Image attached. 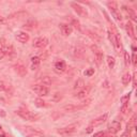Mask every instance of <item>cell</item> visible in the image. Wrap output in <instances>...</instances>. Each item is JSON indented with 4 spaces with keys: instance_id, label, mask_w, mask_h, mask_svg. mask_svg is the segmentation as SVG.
Returning a JSON list of instances; mask_svg holds the SVG:
<instances>
[{
    "instance_id": "obj_1",
    "label": "cell",
    "mask_w": 137,
    "mask_h": 137,
    "mask_svg": "<svg viewBox=\"0 0 137 137\" xmlns=\"http://www.w3.org/2000/svg\"><path fill=\"white\" fill-rule=\"evenodd\" d=\"M16 114L20 116L23 119H25L27 121H35L38 119V116L33 115L32 112H30L29 110H26V109H18L16 110Z\"/></svg>"
},
{
    "instance_id": "obj_39",
    "label": "cell",
    "mask_w": 137,
    "mask_h": 137,
    "mask_svg": "<svg viewBox=\"0 0 137 137\" xmlns=\"http://www.w3.org/2000/svg\"><path fill=\"white\" fill-rule=\"evenodd\" d=\"M29 137H34V136H29Z\"/></svg>"
},
{
    "instance_id": "obj_26",
    "label": "cell",
    "mask_w": 137,
    "mask_h": 137,
    "mask_svg": "<svg viewBox=\"0 0 137 137\" xmlns=\"http://www.w3.org/2000/svg\"><path fill=\"white\" fill-rule=\"evenodd\" d=\"M124 62H125L127 65H129L130 62H131V57H130V55H129L128 51L124 52Z\"/></svg>"
},
{
    "instance_id": "obj_2",
    "label": "cell",
    "mask_w": 137,
    "mask_h": 137,
    "mask_svg": "<svg viewBox=\"0 0 137 137\" xmlns=\"http://www.w3.org/2000/svg\"><path fill=\"white\" fill-rule=\"evenodd\" d=\"M32 91H34L40 97H45L49 93V89L44 85H34L32 87Z\"/></svg>"
},
{
    "instance_id": "obj_33",
    "label": "cell",
    "mask_w": 137,
    "mask_h": 137,
    "mask_svg": "<svg viewBox=\"0 0 137 137\" xmlns=\"http://www.w3.org/2000/svg\"><path fill=\"white\" fill-rule=\"evenodd\" d=\"M121 137H131V134H130V132H125L121 135Z\"/></svg>"
},
{
    "instance_id": "obj_11",
    "label": "cell",
    "mask_w": 137,
    "mask_h": 137,
    "mask_svg": "<svg viewBox=\"0 0 137 137\" xmlns=\"http://www.w3.org/2000/svg\"><path fill=\"white\" fill-rule=\"evenodd\" d=\"M125 30L128 32V34L130 35L132 39H135V34H134V28H133V25L131 24L130 22L127 23V25H125Z\"/></svg>"
},
{
    "instance_id": "obj_40",
    "label": "cell",
    "mask_w": 137,
    "mask_h": 137,
    "mask_svg": "<svg viewBox=\"0 0 137 137\" xmlns=\"http://www.w3.org/2000/svg\"><path fill=\"white\" fill-rule=\"evenodd\" d=\"M0 130H1V125H0Z\"/></svg>"
},
{
    "instance_id": "obj_3",
    "label": "cell",
    "mask_w": 137,
    "mask_h": 137,
    "mask_svg": "<svg viewBox=\"0 0 137 137\" xmlns=\"http://www.w3.org/2000/svg\"><path fill=\"white\" fill-rule=\"evenodd\" d=\"M77 127H78V123H74V124H71L69 127H65V128H62L60 130H58V133L59 134H62V135H69V134H72L74 133Z\"/></svg>"
},
{
    "instance_id": "obj_35",
    "label": "cell",
    "mask_w": 137,
    "mask_h": 137,
    "mask_svg": "<svg viewBox=\"0 0 137 137\" xmlns=\"http://www.w3.org/2000/svg\"><path fill=\"white\" fill-rule=\"evenodd\" d=\"M92 129H93V127L90 125V127H89V128L87 129V133H91V132H92Z\"/></svg>"
},
{
    "instance_id": "obj_17",
    "label": "cell",
    "mask_w": 137,
    "mask_h": 137,
    "mask_svg": "<svg viewBox=\"0 0 137 137\" xmlns=\"http://www.w3.org/2000/svg\"><path fill=\"white\" fill-rule=\"evenodd\" d=\"M123 10L128 12V13H129V17H131V18H132L134 22L137 20V19H136V15H135V13H134V11H132L130 8H127V7H123Z\"/></svg>"
},
{
    "instance_id": "obj_21",
    "label": "cell",
    "mask_w": 137,
    "mask_h": 137,
    "mask_svg": "<svg viewBox=\"0 0 137 137\" xmlns=\"http://www.w3.org/2000/svg\"><path fill=\"white\" fill-rule=\"evenodd\" d=\"M87 33H88V35H89V37H90L93 41H95V42H98V43H99L100 41H101V39H100L95 33H93V32H91V31H87Z\"/></svg>"
},
{
    "instance_id": "obj_4",
    "label": "cell",
    "mask_w": 137,
    "mask_h": 137,
    "mask_svg": "<svg viewBox=\"0 0 137 137\" xmlns=\"http://www.w3.org/2000/svg\"><path fill=\"white\" fill-rule=\"evenodd\" d=\"M48 44V39L45 37H41V38H37L33 40V46L38 47V48H43V47L47 46Z\"/></svg>"
},
{
    "instance_id": "obj_16",
    "label": "cell",
    "mask_w": 137,
    "mask_h": 137,
    "mask_svg": "<svg viewBox=\"0 0 137 137\" xmlns=\"http://www.w3.org/2000/svg\"><path fill=\"white\" fill-rule=\"evenodd\" d=\"M131 75L129 74V73H127V74H124L123 76H122V84L124 85V86H127V85H129L130 84V81H131Z\"/></svg>"
},
{
    "instance_id": "obj_27",
    "label": "cell",
    "mask_w": 137,
    "mask_h": 137,
    "mask_svg": "<svg viewBox=\"0 0 137 137\" xmlns=\"http://www.w3.org/2000/svg\"><path fill=\"white\" fill-rule=\"evenodd\" d=\"M84 74H85L86 76H92V75L94 74V69L90 68V69H88V70H86Z\"/></svg>"
},
{
    "instance_id": "obj_28",
    "label": "cell",
    "mask_w": 137,
    "mask_h": 137,
    "mask_svg": "<svg viewBox=\"0 0 137 137\" xmlns=\"http://www.w3.org/2000/svg\"><path fill=\"white\" fill-rule=\"evenodd\" d=\"M128 110H129V104H123V106L121 107V111L123 114H127Z\"/></svg>"
},
{
    "instance_id": "obj_34",
    "label": "cell",
    "mask_w": 137,
    "mask_h": 137,
    "mask_svg": "<svg viewBox=\"0 0 137 137\" xmlns=\"http://www.w3.org/2000/svg\"><path fill=\"white\" fill-rule=\"evenodd\" d=\"M4 88H5V87H4V84H3V82H0V90H1V91L4 90Z\"/></svg>"
},
{
    "instance_id": "obj_13",
    "label": "cell",
    "mask_w": 137,
    "mask_h": 137,
    "mask_svg": "<svg viewBox=\"0 0 137 137\" xmlns=\"http://www.w3.org/2000/svg\"><path fill=\"white\" fill-rule=\"evenodd\" d=\"M94 57H95V61H97V64L100 65L101 62H102V60H103V52L98 49L97 51H94Z\"/></svg>"
},
{
    "instance_id": "obj_31",
    "label": "cell",
    "mask_w": 137,
    "mask_h": 137,
    "mask_svg": "<svg viewBox=\"0 0 137 137\" xmlns=\"http://www.w3.org/2000/svg\"><path fill=\"white\" fill-rule=\"evenodd\" d=\"M132 62H133V64H134V65H136V63H137V56H136V52H134V54H133Z\"/></svg>"
},
{
    "instance_id": "obj_23",
    "label": "cell",
    "mask_w": 137,
    "mask_h": 137,
    "mask_svg": "<svg viewBox=\"0 0 137 137\" xmlns=\"http://www.w3.org/2000/svg\"><path fill=\"white\" fill-rule=\"evenodd\" d=\"M34 104H35V106H38V107H43V106H45V102L43 100H41V99H37L34 101Z\"/></svg>"
},
{
    "instance_id": "obj_15",
    "label": "cell",
    "mask_w": 137,
    "mask_h": 137,
    "mask_svg": "<svg viewBox=\"0 0 137 137\" xmlns=\"http://www.w3.org/2000/svg\"><path fill=\"white\" fill-rule=\"evenodd\" d=\"M135 118H136V116L134 115V116L132 117V119H131V120H130V122L128 123V125H127L128 132H130L131 130H133V129L135 128V123H136V120H135Z\"/></svg>"
},
{
    "instance_id": "obj_6",
    "label": "cell",
    "mask_w": 137,
    "mask_h": 137,
    "mask_svg": "<svg viewBox=\"0 0 137 137\" xmlns=\"http://www.w3.org/2000/svg\"><path fill=\"white\" fill-rule=\"evenodd\" d=\"M120 129H121V123L119 122V121H112L109 124V127H108V131H109L110 134L118 133L119 131H120Z\"/></svg>"
},
{
    "instance_id": "obj_10",
    "label": "cell",
    "mask_w": 137,
    "mask_h": 137,
    "mask_svg": "<svg viewBox=\"0 0 137 137\" xmlns=\"http://www.w3.org/2000/svg\"><path fill=\"white\" fill-rule=\"evenodd\" d=\"M107 114H104L103 116H101L97 119H94V120L91 122V127H97V125H100V124H102L103 122H105L107 120Z\"/></svg>"
},
{
    "instance_id": "obj_12",
    "label": "cell",
    "mask_w": 137,
    "mask_h": 137,
    "mask_svg": "<svg viewBox=\"0 0 137 137\" xmlns=\"http://www.w3.org/2000/svg\"><path fill=\"white\" fill-rule=\"evenodd\" d=\"M40 62H41V59H40L39 57H37V56L32 57V58H31V63H32L31 69H32L33 71L37 70V69L39 68V65H40Z\"/></svg>"
},
{
    "instance_id": "obj_29",
    "label": "cell",
    "mask_w": 137,
    "mask_h": 137,
    "mask_svg": "<svg viewBox=\"0 0 137 137\" xmlns=\"http://www.w3.org/2000/svg\"><path fill=\"white\" fill-rule=\"evenodd\" d=\"M42 81H43V84H47V85H49L51 80L48 78V77H44V78H42Z\"/></svg>"
},
{
    "instance_id": "obj_20",
    "label": "cell",
    "mask_w": 137,
    "mask_h": 137,
    "mask_svg": "<svg viewBox=\"0 0 137 137\" xmlns=\"http://www.w3.org/2000/svg\"><path fill=\"white\" fill-rule=\"evenodd\" d=\"M107 63H108V67L110 69H112L115 65V58L111 56H107Z\"/></svg>"
},
{
    "instance_id": "obj_25",
    "label": "cell",
    "mask_w": 137,
    "mask_h": 137,
    "mask_svg": "<svg viewBox=\"0 0 137 137\" xmlns=\"http://www.w3.org/2000/svg\"><path fill=\"white\" fill-rule=\"evenodd\" d=\"M129 100H130V93L123 95V97L121 98V103L122 104H128L129 103Z\"/></svg>"
},
{
    "instance_id": "obj_14",
    "label": "cell",
    "mask_w": 137,
    "mask_h": 137,
    "mask_svg": "<svg viewBox=\"0 0 137 137\" xmlns=\"http://www.w3.org/2000/svg\"><path fill=\"white\" fill-rule=\"evenodd\" d=\"M89 93V88H82L81 90L76 94V97L78 98V99H84L87 97V94Z\"/></svg>"
},
{
    "instance_id": "obj_9",
    "label": "cell",
    "mask_w": 137,
    "mask_h": 137,
    "mask_svg": "<svg viewBox=\"0 0 137 137\" xmlns=\"http://www.w3.org/2000/svg\"><path fill=\"white\" fill-rule=\"evenodd\" d=\"M65 69H67V64L63 60H58L55 63V71L57 73H63Z\"/></svg>"
},
{
    "instance_id": "obj_30",
    "label": "cell",
    "mask_w": 137,
    "mask_h": 137,
    "mask_svg": "<svg viewBox=\"0 0 137 137\" xmlns=\"http://www.w3.org/2000/svg\"><path fill=\"white\" fill-rule=\"evenodd\" d=\"M105 136V133L104 132H98V133H95L93 137H104Z\"/></svg>"
},
{
    "instance_id": "obj_22",
    "label": "cell",
    "mask_w": 137,
    "mask_h": 137,
    "mask_svg": "<svg viewBox=\"0 0 137 137\" xmlns=\"http://www.w3.org/2000/svg\"><path fill=\"white\" fill-rule=\"evenodd\" d=\"M107 5H108V8L110 9V11H111V12H114V11H117V9H118V5H117V3H116L115 1L108 2V3H107Z\"/></svg>"
},
{
    "instance_id": "obj_18",
    "label": "cell",
    "mask_w": 137,
    "mask_h": 137,
    "mask_svg": "<svg viewBox=\"0 0 137 137\" xmlns=\"http://www.w3.org/2000/svg\"><path fill=\"white\" fill-rule=\"evenodd\" d=\"M82 88H85V82H84L82 79H78L75 82L74 89H82Z\"/></svg>"
},
{
    "instance_id": "obj_38",
    "label": "cell",
    "mask_w": 137,
    "mask_h": 137,
    "mask_svg": "<svg viewBox=\"0 0 137 137\" xmlns=\"http://www.w3.org/2000/svg\"><path fill=\"white\" fill-rule=\"evenodd\" d=\"M0 137H7V136H5L4 134H0Z\"/></svg>"
},
{
    "instance_id": "obj_19",
    "label": "cell",
    "mask_w": 137,
    "mask_h": 137,
    "mask_svg": "<svg viewBox=\"0 0 137 137\" xmlns=\"http://www.w3.org/2000/svg\"><path fill=\"white\" fill-rule=\"evenodd\" d=\"M16 72L18 73L20 76H24L26 74V69L23 67V65H17L16 67Z\"/></svg>"
},
{
    "instance_id": "obj_37",
    "label": "cell",
    "mask_w": 137,
    "mask_h": 137,
    "mask_svg": "<svg viewBox=\"0 0 137 137\" xmlns=\"http://www.w3.org/2000/svg\"><path fill=\"white\" fill-rule=\"evenodd\" d=\"M106 137H116V136H115V135H111V134L109 133L108 135H106Z\"/></svg>"
},
{
    "instance_id": "obj_7",
    "label": "cell",
    "mask_w": 137,
    "mask_h": 137,
    "mask_svg": "<svg viewBox=\"0 0 137 137\" xmlns=\"http://www.w3.org/2000/svg\"><path fill=\"white\" fill-rule=\"evenodd\" d=\"M15 37L17 39V41H19L20 43H26L29 41V34L27 32H24V31H18L16 32Z\"/></svg>"
},
{
    "instance_id": "obj_5",
    "label": "cell",
    "mask_w": 137,
    "mask_h": 137,
    "mask_svg": "<svg viewBox=\"0 0 137 137\" xmlns=\"http://www.w3.org/2000/svg\"><path fill=\"white\" fill-rule=\"evenodd\" d=\"M71 5H72V8L74 9V11H75L79 16H81V17H86V16H87L86 10L82 8L81 5H79L78 3H75V2H72V3H71Z\"/></svg>"
},
{
    "instance_id": "obj_24",
    "label": "cell",
    "mask_w": 137,
    "mask_h": 137,
    "mask_svg": "<svg viewBox=\"0 0 137 137\" xmlns=\"http://www.w3.org/2000/svg\"><path fill=\"white\" fill-rule=\"evenodd\" d=\"M111 14H112V16H114L117 20H121V19H122V16H121V14L119 13L118 11H114V12H111Z\"/></svg>"
},
{
    "instance_id": "obj_32",
    "label": "cell",
    "mask_w": 137,
    "mask_h": 137,
    "mask_svg": "<svg viewBox=\"0 0 137 137\" xmlns=\"http://www.w3.org/2000/svg\"><path fill=\"white\" fill-rule=\"evenodd\" d=\"M4 56H5V52H4V50L1 48V47H0V60H1Z\"/></svg>"
},
{
    "instance_id": "obj_8",
    "label": "cell",
    "mask_w": 137,
    "mask_h": 137,
    "mask_svg": "<svg viewBox=\"0 0 137 137\" xmlns=\"http://www.w3.org/2000/svg\"><path fill=\"white\" fill-rule=\"evenodd\" d=\"M60 29L61 32L64 37H69V35L73 32V28L71 25H68V24H61L60 25Z\"/></svg>"
},
{
    "instance_id": "obj_36",
    "label": "cell",
    "mask_w": 137,
    "mask_h": 137,
    "mask_svg": "<svg viewBox=\"0 0 137 137\" xmlns=\"http://www.w3.org/2000/svg\"><path fill=\"white\" fill-rule=\"evenodd\" d=\"M4 23H5V19L3 18L1 15H0V24H4Z\"/></svg>"
}]
</instances>
